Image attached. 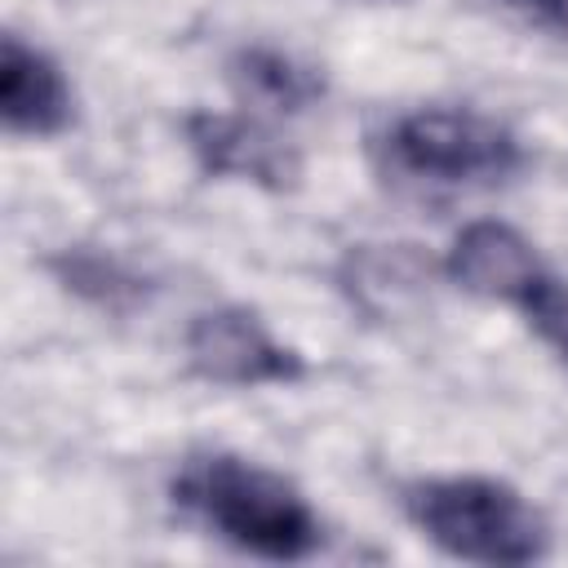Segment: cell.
Segmentation results:
<instances>
[{"mask_svg":"<svg viewBox=\"0 0 568 568\" xmlns=\"http://www.w3.org/2000/svg\"><path fill=\"white\" fill-rule=\"evenodd\" d=\"M173 497L195 510L217 537L257 559H306L324 541L315 510L288 479L231 453L200 457L195 466H186L173 484Z\"/></svg>","mask_w":568,"mask_h":568,"instance_id":"6da1fadb","label":"cell"},{"mask_svg":"<svg viewBox=\"0 0 568 568\" xmlns=\"http://www.w3.org/2000/svg\"><path fill=\"white\" fill-rule=\"evenodd\" d=\"M404 510L426 541L466 564H537L550 550L546 519L501 479H417L404 488Z\"/></svg>","mask_w":568,"mask_h":568,"instance_id":"7a4b0ae2","label":"cell"},{"mask_svg":"<svg viewBox=\"0 0 568 568\" xmlns=\"http://www.w3.org/2000/svg\"><path fill=\"white\" fill-rule=\"evenodd\" d=\"M390 164L417 182L439 186H488L506 182L524 164L519 138L479 115V111H453V106H422L390 124L386 133Z\"/></svg>","mask_w":568,"mask_h":568,"instance_id":"3957f363","label":"cell"},{"mask_svg":"<svg viewBox=\"0 0 568 568\" xmlns=\"http://www.w3.org/2000/svg\"><path fill=\"white\" fill-rule=\"evenodd\" d=\"M186 359L217 386H288L306 377L302 355L275 342L271 328L244 306L200 311L186 328Z\"/></svg>","mask_w":568,"mask_h":568,"instance_id":"277c9868","label":"cell"},{"mask_svg":"<svg viewBox=\"0 0 568 568\" xmlns=\"http://www.w3.org/2000/svg\"><path fill=\"white\" fill-rule=\"evenodd\" d=\"M182 129L191 155L209 178H235L266 191H288L302 178V155L253 115L191 111Z\"/></svg>","mask_w":568,"mask_h":568,"instance_id":"5b68a950","label":"cell"},{"mask_svg":"<svg viewBox=\"0 0 568 568\" xmlns=\"http://www.w3.org/2000/svg\"><path fill=\"white\" fill-rule=\"evenodd\" d=\"M444 271L457 288L515 306H524V297L546 280L537 248L506 222H470L466 231H457Z\"/></svg>","mask_w":568,"mask_h":568,"instance_id":"8992f818","label":"cell"},{"mask_svg":"<svg viewBox=\"0 0 568 568\" xmlns=\"http://www.w3.org/2000/svg\"><path fill=\"white\" fill-rule=\"evenodd\" d=\"M0 115L22 138H53L71 124V89L58 62L18 36L0 40Z\"/></svg>","mask_w":568,"mask_h":568,"instance_id":"52a82bcc","label":"cell"},{"mask_svg":"<svg viewBox=\"0 0 568 568\" xmlns=\"http://www.w3.org/2000/svg\"><path fill=\"white\" fill-rule=\"evenodd\" d=\"M226 71H231V84L240 89L244 102L271 106L280 115H297V111H306L311 102L324 98V75L315 67L297 62L284 49H271V44H244V49H235V58H231Z\"/></svg>","mask_w":568,"mask_h":568,"instance_id":"ba28073f","label":"cell"},{"mask_svg":"<svg viewBox=\"0 0 568 568\" xmlns=\"http://www.w3.org/2000/svg\"><path fill=\"white\" fill-rule=\"evenodd\" d=\"M49 271L58 275V284L67 293H75L89 306L111 311V315H124L151 297V280L102 248H62L49 257Z\"/></svg>","mask_w":568,"mask_h":568,"instance_id":"9c48e42d","label":"cell"},{"mask_svg":"<svg viewBox=\"0 0 568 568\" xmlns=\"http://www.w3.org/2000/svg\"><path fill=\"white\" fill-rule=\"evenodd\" d=\"M426 280V262L408 244H364L346 257V293L364 311H390L395 297L413 293Z\"/></svg>","mask_w":568,"mask_h":568,"instance_id":"30bf717a","label":"cell"},{"mask_svg":"<svg viewBox=\"0 0 568 568\" xmlns=\"http://www.w3.org/2000/svg\"><path fill=\"white\" fill-rule=\"evenodd\" d=\"M519 311L528 315V324L537 328V337L555 351V359L568 368V284L546 275V280L524 297Z\"/></svg>","mask_w":568,"mask_h":568,"instance_id":"8fae6325","label":"cell"},{"mask_svg":"<svg viewBox=\"0 0 568 568\" xmlns=\"http://www.w3.org/2000/svg\"><path fill=\"white\" fill-rule=\"evenodd\" d=\"M510 4H519V9L537 13L546 27H555V31H564V36H568V0H510Z\"/></svg>","mask_w":568,"mask_h":568,"instance_id":"7c38bea8","label":"cell"}]
</instances>
